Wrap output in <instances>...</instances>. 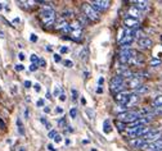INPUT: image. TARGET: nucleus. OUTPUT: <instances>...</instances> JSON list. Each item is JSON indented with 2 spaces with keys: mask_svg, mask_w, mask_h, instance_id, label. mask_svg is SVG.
<instances>
[{
  "mask_svg": "<svg viewBox=\"0 0 162 151\" xmlns=\"http://www.w3.org/2000/svg\"><path fill=\"white\" fill-rule=\"evenodd\" d=\"M70 117H71V118H76V117H77V109H76V108L70 109Z\"/></svg>",
  "mask_w": 162,
  "mask_h": 151,
  "instance_id": "23",
  "label": "nucleus"
},
{
  "mask_svg": "<svg viewBox=\"0 0 162 151\" xmlns=\"http://www.w3.org/2000/svg\"><path fill=\"white\" fill-rule=\"evenodd\" d=\"M129 145L134 148H142L144 145H145V141L143 138H131L129 141Z\"/></svg>",
  "mask_w": 162,
  "mask_h": 151,
  "instance_id": "13",
  "label": "nucleus"
},
{
  "mask_svg": "<svg viewBox=\"0 0 162 151\" xmlns=\"http://www.w3.org/2000/svg\"><path fill=\"white\" fill-rule=\"evenodd\" d=\"M18 58H19V60H23L24 59V54L23 53H19L18 54Z\"/></svg>",
  "mask_w": 162,
  "mask_h": 151,
  "instance_id": "43",
  "label": "nucleus"
},
{
  "mask_svg": "<svg viewBox=\"0 0 162 151\" xmlns=\"http://www.w3.org/2000/svg\"><path fill=\"white\" fill-rule=\"evenodd\" d=\"M138 45L142 50H148L153 46V41L149 37H143V38L138 40Z\"/></svg>",
  "mask_w": 162,
  "mask_h": 151,
  "instance_id": "10",
  "label": "nucleus"
},
{
  "mask_svg": "<svg viewBox=\"0 0 162 151\" xmlns=\"http://www.w3.org/2000/svg\"><path fill=\"white\" fill-rule=\"evenodd\" d=\"M81 12H83V14L86 17V19L91 23H97L100 21V13L97 12L94 9L89 3H84L83 7H81Z\"/></svg>",
  "mask_w": 162,
  "mask_h": 151,
  "instance_id": "2",
  "label": "nucleus"
},
{
  "mask_svg": "<svg viewBox=\"0 0 162 151\" xmlns=\"http://www.w3.org/2000/svg\"><path fill=\"white\" fill-rule=\"evenodd\" d=\"M34 3L35 2H18V5L21 8H24V9H31Z\"/></svg>",
  "mask_w": 162,
  "mask_h": 151,
  "instance_id": "20",
  "label": "nucleus"
},
{
  "mask_svg": "<svg viewBox=\"0 0 162 151\" xmlns=\"http://www.w3.org/2000/svg\"><path fill=\"white\" fill-rule=\"evenodd\" d=\"M2 9H3V4H2V3H0V10H2Z\"/></svg>",
  "mask_w": 162,
  "mask_h": 151,
  "instance_id": "51",
  "label": "nucleus"
},
{
  "mask_svg": "<svg viewBox=\"0 0 162 151\" xmlns=\"http://www.w3.org/2000/svg\"><path fill=\"white\" fill-rule=\"evenodd\" d=\"M142 138H143L147 143L159 141V140H162V129H151L145 136H143Z\"/></svg>",
  "mask_w": 162,
  "mask_h": 151,
  "instance_id": "4",
  "label": "nucleus"
},
{
  "mask_svg": "<svg viewBox=\"0 0 162 151\" xmlns=\"http://www.w3.org/2000/svg\"><path fill=\"white\" fill-rule=\"evenodd\" d=\"M59 126H66V120H64V118H62V120H59Z\"/></svg>",
  "mask_w": 162,
  "mask_h": 151,
  "instance_id": "44",
  "label": "nucleus"
},
{
  "mask_svg": "<svg viewBox=\"0 0 162 151\" xmlns=\"http://www.w3.org/2000/svg\"><path fill=\"white\" fill-rule=\"evenodd\" d=\"M149 92V87H148L147 85H140L137 90H134V93L137 95H144V93H148Z\"/></svg>",
  "mask_w": 162,
  "mask_h": 151,
  "instance_id": "16",
  "label": "nucleus"
},
{
  "mask_svg": "<svg viewBox=\"0 0 162 151\" xmlns=\"http://www.w3.org/2000/svg\"><path fill=\"white\" fill-rule=\"evenodd\" d=\"M138 101H139V96H138L137 93H130V95H129V100H127V103H126L125 106H126V108L134 106Z\"/></svg>",
  "mask_w": 162,
  "mask_h": 151,
  "instance_id": "15",
  "label": "nucleus"
},
{
  "mask_svg": "<svg viewBox=\"0 0 162 151\" xmlns=\"http://www.w3.org/2000/svg\"><path fill=\"white\" fill-rule=\"evenodd\" d=\"M54 95L59 96V88H58V87H56V90H54Z\"/></svg>",
  "mask_w": 162,
  "mask_h": 151,
  "instance_id": "45",
  "label": "nucleus"
},
{
  "mask_svg": "<svg viewBox=\"0 0 162 151\" xmlns=\"http://www.w3.org/2000/svg\"><path fill=\"white\" fill-rule=\"evenodd\" d=\"M46 147H48V150H49V151H56V148H54V146H53L51 143H49Z\"/></svg>",
  "mask_w": 162,
  "mask_h": 151,
  "instance_id": "39",
  "label": "nucleus"
},
{
  "mask_svg": "<svg viewBox=\"0 0 162 151\" xmlns=\"http://www.w3.org/2000/svg\"><path fill=\"white\" fill-rule=\"evenodd\" d=\"M63 64H64L67 68H72V67H73V63H72L71 60H64V62H63Z\"/></svg>",
  "mask_w": 162,
  "mask_h": 151,
  "instance_id": "28",
  "label": "nucleus"
},
{
  "mask_svg": "<svg viewBox=\"0 0 162 151\" xmlns=\"http://www.w3.org/2000/svg\"><path fill=\"white\" fill-rule=\"evenodd\" d=\"M39 65H40V67H43V68H44V67H46V63H45V60H44L43 58L39 60Z\"/></svg>",
  "mask_w": 162,
  "mask_h": 151,
  "instance_id": "31",
  "label": "nucleus"
},
{
  "mask_svg": "<svg viewBox=\"0 0 162 151\" xmlns=\"http://www.w3.org/2000/svg\"><path fill=\"white\" fill-rule=\"evenodd\" d=\"M54 60H56L57 63L61 62V57H59V54H54Z\"/></svg>",
  "mask_w": 162,
  "mask_h": 151,
  "instance_id": "35",
  "label": "nucleus"
},
{
  "mask_svg": "<svg viewBox=\"0 0 162 151\" xmlns=\"http://www.w3.org/2000/svg\"><path fill=\"white\" fill-rule=\"evenodd\" d=\"M39 58L35 55V54H32V55H31V62H32V64H39Z\"/></svg>",
  "mask_w": 162,
  "mask_h": 151,
  "instance_id": "26",
  "label": "nucleus"
},
{
  "mask_svg": "<svg viewBox=\"0 0 162 151\" xmlns=\"http://www.w3.org/2000/svg\"><path fill=\"white\" fill-rule=\"evenodd\" d=\"M56 28L59 30V31L63 32V33H70V31H71V28H70V23H68V22H66L63 17H62L61 21L56 24Z\"/></svg>",
  "mask_w": 162,
  "mask_h": 151,
  "instance_id": "9",
  "label": "nucleus"
},
{
  "mask_svg": "<svg viewBox=\"0 0 162 151\" xmlns=\"http://www.w3.org/2000/svg\"><path fill=\"white\" fill-rule=\"evenodd\" d=\"M98 82H99V85H103V82H104V78H103V77H100Z\"/></svg>",
  "mask_w": 162,
  "mask_h": 151,
  "instance_id": "48",
  "label": "nucleus"
},
{
  "mask_svg": "<svg viewBox=\"0 0 162 151\" xmlns=\"http://www.w3.org/2000/svg\"><path fill=\"white\" fill-rule=\"evenodd\" d=\"M40 19H41V23L44 24L45 28H50V27H53V24H56V12L50 5H44L40 8Z\"/></svg>",
  "mask_w": 162,
  "mask_h": 151,
  "instance_id": "1",
  "label": "nucleus"
},
{
  "mask_svg": "<svg viewBox=\"0 0 162 151\" xmlns=\"http://www.w3.org/2000/svg\"><path fill=\"white\" fill-rule=\"evenodd\" d=\"M59 99H61V101H64V100H66V95H64L63 92L59 95Z\"/></svg>",
  "mask_w": 162,
  "mask_h": 151,
  "instance_id": "40",
  "label": "nucleus"
},
{
  "mask_svg": "<svg viewBox=\"0 0 162 151\" xmlns=\"http://www.w3.org/2000/svg\"><path fill=\"white\" fill-rule=\"evenodd\" d=\"M94 9H95L97 12H99V13H102V12H104V10H107L108 8H110V5H111V2L110 0H93L91 3H89Z\"/></svg>",
  "mask_w": 162,
  "mask_h": 151,
  "instance_id": "5",
  "label": "nucleus"
},
{
  "mask_svg": "<svg viewBox=\"0 0 162 151\" xmlns=\"http://www.w3.org/2000/svg\"><path fill=\"white\" fill-rule=\"evenodd\" d=\"M140 10L138 9V8H135V7H131L130 9H129V17H131V18H135V19H138V17L140 16Z\"/></svg>",
  "mask_w": 162,
  "mask_h": 151,
  "instance_id": "18",
  "label": "nucleus"
},
{
  "mask_svg": "<svg viewBox=\"0 0 162 151\" xmlns=\"http://www.w3.org/2000/svg\"><path fill=\"white\" fill-rule=\"evenodd\" d=\"M142 150L144 151H162V140L159 141H156V142H149L147 143L142 147Z\"/></svg>",
  "mask_w": 162,
  "mask_h": 151,
  "instance_id": "6",
  "label": "nucleus"
},
{
  "mask_svg": "<svg viewBox=\"0 0 162 151\" xmlns=\"http://www.w3.org/2000/svg\"><path fill=\"white\" fill-rule=\"evenodd\" d=\"M72 95H73V96H72L73 100H76V99H77V96H78V95H77V91H76V90H72Z\"/></svg>",
  "mask_w": 162,
  "mask_h": 151,
  "instance_id": "38",
  "label": "nucleus"
},
{
  "mask_svg": "<svg viewBox=\"0 0 162 151\" xmlns=\"http://www.w3.org/2000/svg\"><path fill=\"white\" fill-rule=\"evenodd\" d=\"M36 69H37V64H31V65H30V71H31V72H35Z\"/></svg>",
  "mask_w": 162,
  "mask_h": 151,
  "instance_id": "33",
  "label": "nucleus"
},
{
  "mask_svg": "<svg viewBox=\"0 0 162 151\" xmlns=\"http://www.w3.org/2000/svg\"><path fill=\"white\" fill-rule=\"evenodd\" d=\"M139 118H142L139 115V113L138 112H132V110H126V112H122V113H120L117 115V120L122 122V123H129V124L134 123L135 120H138Z\"/></svg>",
  "mask_w": 162,
  "mask_h": 151,
  "instance_id": "3",
  "label": "nucleus"
},
{
  "mask_svg": "<svg viewBox=\"0 0 162 151\" xmlns=\"http://www.w3.org/2000/svg\"><path fill=\"white\" fill-rule=\"evenodd\" d=\"M70 35H71V38L73 41H77V43L83 40V30H71Z\"/></svg>",
  "mask_w": 162,
  "mask_h": 151,
  "instance_id": "14",
  "label": "nucleus"
},
{
  "mask_svg": "<svg viewBox=\"0 0 162 151\" xmlns=\"http://www.w3.org/2000/svg\"><path fill=\"white\" fill-rule=\"evenodd\" d=\"M127 85H129V87L130 88H132V90H137L140 85H142V79L139 78V77H132V78H130L129 81H127Z\"/></svg>",
  "mask_w": 162,
  "mask_h": 151,
  "instance_id": "12",
  "label": "nucleus"
},
{
  "mask_svg": "<svg viewBox=\"0 0 162 151\" xmlns=\"http://www.w3.org/2000/svg\"><path fill=\"white\" fill-rule=\"evenodd\" d=\"M59 51H61V54H66V53H68V49H67L66 46H62V48L59 49Z\"/></svg>",
  "mask_w": 162,
  "mask_h": 151,
  "instance_id": "32",
  "label": "nucleus"
},
{
  "mask_svg": "<svg viewBox=\"0 0 162 151\" xmlns=\"http://www.w3.org/2000/svg\"><path fill=\"white\" fill-rule=\"evenodd\" d=\"M78 57H80V58H83V59H85V58H86V49H83V50H81V51L78 53Z\"/></svg>",
  "mask_w": 162,
  "mask_h": 151,
  "instance_id": "27",
  "label": "nucleus"
},
{
  "mask_svg": "<svg viewBox=\"0 0 162 151\" xmlns=\"http://www.w3.org/2000/svg\"><path fill=\"white\" fill-rule=\"evenodd\" d=\"M129 92H126V91H124V92H120V93H116V96H115V101L117 103V104H120L121 106L122 105H126V103H127V100H129Z\"/></svg>",
  "mask_w": 162,
  "mask_h": 151,
  "instance_id": "8",
  "label": "nucleus"
},
{
  "mask_svg": "<svg viewBox=\"0 0 162 151\" xmlns=\"http://www.w3.org/2000/svg\"><path fill=\"white\" fill-rule=\"evenodd\" d=\"M31 86H32V83H31L30 81H24V87L29 88V87H31Z\"/></svg>",
  "mask_w": 162,
  "mask_h": 151,
  "instance_id": "37",
  "label": "nucleus"
},
{
  "mask_svg": "<svg viewBox=\"0 0 162 151\" xmlns=\"http://www.w3.org/2000/svg\"><path fill=\"white\" fill-rule=\"evenodd\" d=\"M104 132H105V133H110V132H111V128H110V122H108V120H105V122H104Z\"/></svg>",
  "mask_w": 162,
  "mask_h": 151,
  "instance_id": "24",
  "label": "nucleus"
},
{
  "mask_svg": "<svg viewBox=\"0 0 162 151\" xmlns=\"http://www.w3.org/2000/svg\"><path fill=\"white\" fill-rule=\"evenodd\" d=\"M44 112H45V113H50V109H49L48 106H45V108H44Z\"/></svg>",
  "mask_w": 162,
  "mask_h": 151,
  "instance_id": "49",
  "label": "nucleus"
},
{
  "mask_svg": "<svg viewBox=\"0 0 162 151\" xmlns=\"http://www.w3.org/2000/svg\"><path fill=\"white\" fill-rule=\"evenodd\" d=\"M102 92H103V88L102 87H98L97 88V93H102Z\"/></svg>",
  "mask_w": 162,
  "mask_h": 151,
  "instance_id": "47",
  "label": "nucleus"
},
{
  "mask_svg": "<svg viewBox=\"0 0 162 151\" xmlns=\"http://www.w3.org/2000/svg\"><path fill=\"white\" fill-rule=\"evenodd\" d=\"M23 69H24V67H23L22 64H17V65H16V71H18V72H22Z\"/></svg>",
  "mask_w": 162,
  "mask_h": 151,
  "instance_id": "29",
  "label": "nucleus"
},
{
  "mask_svg": "<svg viewBox=\"0 0 162 151\" xmlns=\"http://www.w3.org/2000/svg\"><path fill=\"white\" fill-rule=\"evenodd\" d=\"M54 141H56L57 143H61V142H62V137H61L59 134H57L56 137H54Z\"/></svg>",
  "mask_w": 162,
  "mask_h": 151,
  "instance_id": "30",
  "label": "nucleus"
},
{
  "mask_svg": "<svg viewBox=\"0 0 162 151\" xmlns=\"http://www.w3.org/2000/svg\"><path fill=\"white\" fill-rule=\"evenodd\" d=\"M13 22H14V23H18V22H19V18H16V19L13 21Z\"/></svg>",
  "mask_w": 162,
  "mask_h": 151,
  "instance_id": "50",
  "label": "nucleus"
},
{
  "mask_svg": "<svg viewBox=\"0 0 162 151\" xmlns=\"http://www.w3.org/2000/svg\"><path fill=\"white\" fill-rule=\"evenodd\" d=\"M162 64V60L161 59H157V58H153V59H151V62H149V65L151 67H159Z\"/></svg>",
  "mask_w": 162,
  "mask_h": 151,
  "instance_id": "21",
  "label": "nucleus"
},
{
  "mask_svg": "<svg viewBox=\"0 0 162 151\" xmlns=\"http://www.w3.org/2000/svg\"><path fill=\"white\" fill-rule=\"evenodd\" d=\"M56 112L62 114V113H63V109H62V108H59V106H57V108H56Z\"/></svg>",
  "mask_w": 162,
  "mask_h": 151,
  "instance_id": "42",
  "label": "nucleus"
},
{
  "mask_svg": "<svg viewBox=\"0 0 162 151\" xmlns=\"http://www.w3.org/2000/svg\"><path fill=\"white\" fill-rule=\"evenodd\" d=\"M30 40L32 41V43H36V41H37V36L32 33V35H31V37H30Z\"/></svg>",
  "mask_w": 162,
  "mask_h": 151,
  "instance_id": "36",
  "label": "nucleus"
},
{
  "mask_svg": "<svg viewBox=\"0 0 162 151\" xmlns=\"http://www.w3.org/2000/svg\"><path fill=\"white\" fill-rule=\"evenodd\" d=\"M134 7L135 8H138L140 12L142 10H145L148 7H149V3H148V2H142V0H139V2H134Z\"/></svg>",
  "mask_w": 162,
  "mask_h": 151,
  "instance_id": "17",
  "label": "nucleus"
},
{
  "mask_svg": "<svg viewBox=\"0 0 162 151\" xmlns=\"http://www.w3.org/2000/svg\"><path fill=\"white\" fill-rule=\"evenodd\" d=\"M124 24H125V27L127 30H132V31H135V30H138L139 28V21L138 19H135V18H131V17H126L125 19H124Z\"/></svg>",
  "mask_w": 162,
  "mask_h": 151,
  "instance_id": "7",
  "label": "nucleus"
},
{
  "mask_svg": "<svg viewBox=\"0 0 162 151\" xmlns=\"http://www.w3.org/2000/svg\"><path fill=\"white\" fill-rule=\"evenodd\" d=\"M37 106H39V108H43V106H44V100H43V99L37 100Z\"/></svg>",
  "mask_w": 162,
  "mask_h": 151,
  "instance_id": "34",
  "label": "nucleus"
},
{
  "mask_svg": "<svg viewBox=\"0 0 162 151\" xmlns=\"http://www.w3.org/2000/svg\"><path fill=\"white\" fill-rule=\"evenodd\" d=\"M91 151H95V150H91Z\"/></svg>",
  "mask_w": 162,
  "mask_h": 151,
  "instance_id": "52",
  "label": "nucleus"
},
{
  "mask_svg": "<svg viewBox=\"0 0 162 151\" xmlns=\"http://www.w3.org/2000/svg\"><path fill=\"white\" fill-rule=\"evenodd\" d=\"M40 88H41V87H40V85H39V83H36V85H35V90L39 92V91H40Z\"/></svg>",
  "mask_w": 162,
  "mask_h": 151,
  "instance_id": "46",
  "label": "nucleus"
},
{
  "mask_svg": "<svg viewBox=\"0 0 162 151\" xmlns=\"http://www.w3.org/2000/svg\"><path fill=\"white\" fill-rule=\"evenodd\" d=\"M58 133H57V131H54V129H51V131H49V133H48V137L49 138H54Z\"/></svg>",
  "mask_w": 162,
  "mask_h": 151,
  "instance_id": "25",
  "label": "nucleus"
},
{
  "mask_svg": "<svg viewBox=\"0 0 162 151\" xmlns=\"http://www.w3.org/2000/svg\"><path fill=\"white\" fill-rule=\"evenodd\" d=\"M153 106L154 108H162V93L161 95H157L154 100H153Z\"/></svg>",
  "mask_w": 162,
  "mask_h": 151,
  "instance_id": "19",
  "label": "nucleus"
},
{
  "mask_svg": "<svg viewBox=\"0 0 162 151\" xmlns=\"http://www.w3.org/2000/svg\"><path fill=\"white\" fill-rule=\"evenodd\" d=\"M17 127H18V132H19V134H24V129H23V124H22V120L18 118L17 119Z\"/></svg>",
  "mask_w": 162,
  "mask_h": 151,
  "instance_id": "22",
  "label": "nucleus"
},
{
  "mask_svg": "<svg viewBox=\"0 0 162 151\" xmlns=\"http://www.w3.org/2000/svg\"><path fill=\"white\" fill-rule=\"evenodd\" d=\"M122 85H124V77H121V76L112 77V79H111V91H116L120 86H122Z\"/></svg>",
  "mask_w": 162,
  "mask_h": 151,
  "instance_id": "11",
  "label": "nucleus"
},
{
  "mask_svg": "<svg viewBox=\"0 0 162 151\" xmlns=\"http://www.w3.org/2000/svg\"><path fill=\"white\" fill-rule=\"evenodd\" d=\"M0 128H5V123L3 122V119L0 118Z\"/></svg>",
  "mask_w": 162,
  "mask_h": 151,
  "instance_id": "41",
  "label": "nucleus"
}]
</instances>
